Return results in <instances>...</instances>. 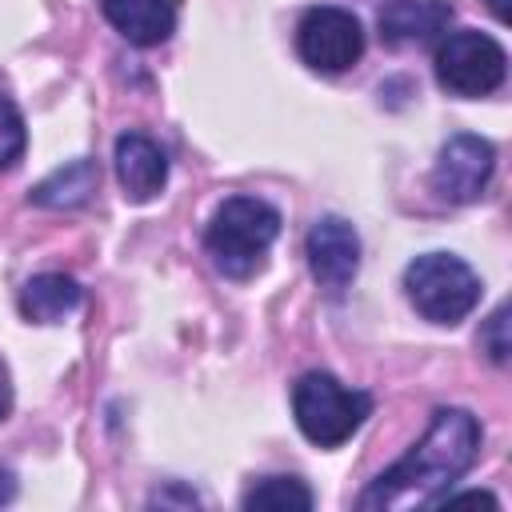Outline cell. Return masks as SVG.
Instances as JSON below:
<instances>
[{
    "mask_svg": "<svg viewBox=\"0 0 512 512\" xmlns=\"http://www.w3.org/2000/svg\"><path fill=\"white\" fill-rule=\"evenodd\" d=\"M480 456V420L464 408H436L428 432L388 468L380 472L356 500L364 512L408 508V504H440L452 484Z\"/></svg>",
    "mask_w": 512,
    "mask_h": 512,
    "instance_id": "6da1fadb",
    "label": "cell"
},
{
    "mask_svg": "<svg viewBox=\"0 0 512 512\" xmlns=\"http://www.w3.org/2000/svg\"><path fill=\"white\" fill-rule=\"evenodd\" d=\"M280 236V212L260 200V196H228L204 232V248L216 264L220 276L228 280H252L264 260L272 240Z\"/></svg>",
    "mask_w": 512,
    "mask_h": 512,
    "instance_id": "7a4b0ae2",
    "label": "cell"
},
{
    "mask_svg": "<svg viewBox=\"0 0 512 512\" xmlns=\"http://www.w3.org/2000/svg\"><path fill=\"white\" fill-rule=\"evenodd\" d=\"M372 412V396L344 388L332 372H304L292 388V416L316 448H340L360 432Z\"/></svg>",
    "mask_w": 512,
    "mask_h": 512,
    "instance_id": "3957f363",
    "label": "cell"
},
{
    "mask_svg": "<svg viewBox=\"0 0 512 512\" xmlns=\"http://www.w3.org/2000/svg\"><path fill=\"white\" fill-rule=\"evenodd\" d=\"M412 308L432 324H460L480 304V276L452 252H424L404 268Z\"/></svg>",
    "mask_w": 512,
    "mask_h": 512,
    "instance_id": "277c9868",
    "label": "cell"
},
{
    "mask_svg": "<svg viewBox=\"0 0 512 512\" xmlns=\"http://www.w3.org/2000/svg\"><path fill=\"white\" fill-rule=\"evenodd\" d=\"M432 64H436V84L452 96H464V100L496 92L508 76V52L488 32H476V28L448 32L436 44Z\"/></svg>",
    "mask_w": 512,
    "mask_h": 512,
    "instance_id": "5b68a950",
    "label": "cell"
},
{
    "mask_svg": "<svg viewBox=\"0 0 512 512\" xmlns=\"http://www.w3.org/2000/svg\"><path fill=\"white\" fill-rule=\"evenodd\" d=\"M296 52L312 72H348L364 56V24L336 4L308 8L296 24Z\"/></svg>",
    "mask_w": 512,
    "mask_h": 512,
    "instance_id": "8992f818",
    "label": "cell"
},
{
    "mask_svg": "<svg viewBox=\"0 0 512 512\" xmlns=\"http://www.w3.org/2000/svg\"><path fill=\"white\" fill-rule=\"evenodd\" d=\"M492 168H496V148L484 136L460 132L440 148L432 168V188L448 204H472L488 192Z\"/></svg>",
    "mask_w": 512,
    "mask_h": 512,
    "instance_id": "52a82bcc",
    "label": "cell"
},
{
    "mask_svg": "<svg viewBox=\"0 0 512 512\" xmlns=\"http://www.w3.org/2000/svg\"><path fill=\"white\" fill-rule=\"evenodd\" d=\"M308 268L328 296H340L360 272V236L340 216H320L308 228Z\"/></svg>",
    "mask_w": 512,
    "mask_h": 512,
    "instance_id": "ba28073f",
    "label": "cell"
},
{
    "mask_svg": "<svg viewBox=\"0 0 512 512\" xmlns=\"http://www.w3.org/2000/svg\"><path fill=\"white\" fill-rule=\"evenodd\" d=\"M116 180L124 188V200L132 204H148L164 192L168 184V156L160 152V144L144 132H124L116 140Z\"/></svg>",
    "mask_w": 512,
    "mask_h": 512,
    "instance_id": "9c48e42d",
    "label": "cell"
},
{
    "mask_svg": "<svg viewBox=\"0 0 512 512\" xmlns=\"http://www.w3.org/2000/svg\"><path fill=\"white\" fill-rule=\"evenodd\" d=\"M452 24V4L448 0H388L376 16L380 40L388 48L404 44H428Z\"/></svg>",
    "mask_w": 512,
    "mask_h": 512,
    "instance_id": "30bf717a",
    "label": "cell"
},
{
    "mask_svg": "<svg viewBox=\"0 0 512 512\" xmlns=\"http://www.w3.org/2000/svg\"><path fill=\"white\" fill-rule=\"evenodd\" d=\"M100 12L128 44L152 48L176 32L180 0H100Z\"/></svg>",
    "mask_w": 512,
    "mask_h": 512,
    "instance_id": "8fae6325",
    "label": "cell"
},
{
    "mask_svg": "<svg viewBox=\"0 0 512 512\" xmlns=\"http://www.w3.org/2000/svg\"><path fill=\"white\" fill-rule=\"evenodd\" d=\"M80 304V284L64 272H40L20 288V316L32 324H56Z\"/></svg>",
    "mask_w": 512,
    "mask_h": 512,
    "instance_id": "7c38bea8",
    "label": "cell"
},
{
    "mask_svg": "<svg viewBox=\"0 0 512 512\" xmlns=\"http://www.w3.org/2000/svg\"><path fill=\"white\" fill-rule=\"evenodd\" d=\"M96 184H100V168L92 160H72L64 168H56L52 176H44L28 192V200L40 208H80L96 192Z\"/></svg>",
    "mask_w": 512,
    "mask_h": 512,
    "instance_id": "4fadbf2b",
    "label": "cell"
},
{
    "mask_svg": "<svg viewBox=\"0 0 512 512\" xmlns=\"http://www.w3.org/2000/svg\"><path fill=\"white\" fill-rule=\"evenodd\" d=\"M248 512H308L312 508V488L300 476H264L252 484L240 500Z\"/></svg>",
    "mask_w": 512,
    "mask_h": 512,
    "instance_id": "5bb4252c",
    "label": "cell"
},
{
    "mask_svg": "<svg viewBox=\"0 0 512 512\" xmlns=\"http://www.w3.org/2000/svg\"><path fill=\"white\" fill-rule=\"evenodd\" d=\"M24 144H28L24 116H20V108L8 96H0V172L12 168L24 156Z\"/></svg>",
    "mask_w": 512,
    "mask_h": 512,
    "instance_id": "9a60e30c",
    "label": "cell"
},
{
    "mask_svg": "<svg viewBox=\"0 0 512 512\" xmlns=\"http://www.w3.org/2000/svg\"><path fill=\"white\" fill-rule=\"evenodd\" d=\"M504 328H508V312H504V304H500V308L488 316L484 336H480V340H484V348H488V356H492L496 364H504V360H508V332H504Z\"/></svg>",
    "mask_w": 512,
    "mask_h": 512,
    "instance_id": "2e32d148",
    "label": "cell"
},
{
    "mask_svg": "<svg viewBox=\"0 0 512 512\" xmlns=\"http://www.w3.org/2000/svg\"><path fill=\"white\" fill-rule=\"evenodd\" d=\"M8 408H12V384H8V368L0 360V420L8 416Z\"/></svg>",
    "mask_w": 512,
    "mask_h": 512,
    "instance_id": "e0dca14e",
    "label": "cell"
},
{
    "mask_svg": "<svg viewBox=\"0 0 512 512\" xmlns=\"http://www.w3.org/2000/svg\"><path fill=\"white\" fill-rule=\"evenodd\" d=\"M16 496V476L8 468H0V504H8Z\"/></svg>",
    "mask_w": 512,
    "mask_h": 512,
    "instance_id": "ac0fdd59",
    "label": "cell"
},
{
    "mask_svg": "<svg viewBox=\"0 0 512 512\" xmlns=\"http://www.w3.org/2000/svg\"><path fill=\"white\" fill-rule=\"evenodd\" d=\"M488 4H492V12H496V16L504 20V0H488Z\"/></svg>",
    "mask_w": 512,
    "mask_h": 512,
    "instance_id": "d6986e66",
    "label": "cell"
}]
</instances>
